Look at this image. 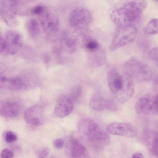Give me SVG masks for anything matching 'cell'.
<instances>
[{"label":"cell","instance_id":"27","mask_svg":"<svg viewBox=\"0 0 158 158\" xmlns=\"http://www.w3.org/2000/svg\"><path fill=\"white\" fill-rule=\"evenodd\" d=\"M14 156L13 152L7 148L3 149L0 153V158H13Z\"/></svg>","mask_w":158,"mask_h":158},{"label":"cell","instance_id":"8","mask_svg":"<svg viewBox=\"0 0 158 158\" xmlns=\"http://www.w3.org/2000/svg\"><path fill=\"white\" fill-rule=\"evenodd\" d=\"M39 18L41 25L46 35L50 37L55 36L59 29V20L56 14L45 9Z\"/></svg>","mask_w":158,"mask_h":158},{"label":"cell","instance_id":"26","mask_svg":"<svg viewBox=\"0 0 158 158\" xmlns=\"http://www.w3.org/2000/svg\"><path fill=\"white\" fill-rule=\"evenodd\" d=\"M45 9L43 5L40 4L37 5L31 9V12L33 14L39 16L44 12Z\"/></svg>","mask_w":158,"mask_h":158},{"label":"cell","instance_id":"18","mask_svg":"<svg viewBox=\"0 0 158 158\" xmlns=\"http://www.w3.org/2000/svg\"><path fill=\"white\" fill-rule=\"evenodd\" d=\"M108 85L111 91L116 94L120 88L123 81L122 75L115 68L110 69L108 73Z\"/></svg>","mask_w":158,"mask_h":158},{"label":"cell","instance_id":"21","mask_svg":"<svg viewBox=\"0 0 158 158\" xmlns=\"http://www.w3.org/2000/svg\"><path fill=\"white\" fill-rule=\"evenodd\" d=\"M26 27L29 35L32 38H36L39 35L40 32L39 25L35 19H29L26 22Z\"/></svg>","mask_w":158,"mask_h":158},{"label":"cell","instance_id":"23","mask_svg":"<svg viewBox=\"0 0 158 158\" xmlns=\"http://www.w3.org/2000/svg\"><path fill=\"white\" fill-rule=\"evenodd\" d=\"M82 92V87L80 85L74 86L70 92V98L72 101L77 102L81 97Z\"/></svg>","mask_w":158,"mask_h":158},{"label":"cell","instance_id":"1","mask_svg":"<svg viewBox=\"0 0 158 158\" xmlns=\"http://www.w3.org/2000/svg\"><path fill=\"white\" fill-rule=\"evenodd\" d=\"M147 5L146 2L143 0L120 2L111 12V19L118 27L133 25L139 19Z\"/></svg>","mask_w":158,"mask_h":158},{"label":"cell","instance_id":"6","mask_svg":"<svg viewBox=\"0 0 158 158\" xmlns=\"http://www.w3.org/2000/svg\"><path fill=\"white\" fill-rule=\"evenodd\" d=\"M18 1L13 0H1L0 3V15L9 26L12 27L18 23L17 17L19 7Z\"/></svg>","mask_w":158,"mask_h":158},{"label":"cell","instance_id":"35","mask_svg":"<svg viewBox=\"0 0 158 158\" xmlns=\"http://www.w3.org/2000/svg\"><path fill=\"white\" fill-rule=\"evenodd\" d=\"M50 158H60L59 157H58V156H52Z\"/></svg>","mask_w":158,"mask_h":158},{"label":"cell","instance_id":"3","mask_svg":"<svg viewBox=\"0 0 158 158\" xmlns=\"http://www.w3.org/2000/svg\"><path fill=\"white\" fill-rule=\"evenodd\" d=\"M125 73L138 81L146 82L150 80L152 73L148 65L139 60L132 57L124 64Z\"/></svg>","mask_w":158,"mask_h":158},{"label":"cell","instance_id":"13","mask_svg":"<svg viewBox=\"0 0 158 158\" xmlns=\"http://www.w3.org/2000/svg\"><path fill=\"white\" fill-rule=\"evenodd\" d=\"M24 119L29 124L38 126L42 125L44 121V109L39 104H35L28 108L24 114Z\"/></svg>","mask_w":158,"mask_h":158},{"label":"cell","instance_id":"12","mask_svg":"<svg viewBox=\"0 0 158 158\" xmlns=\"http://www.w3.org/2000/svg\"><path fill=\"white\" fill-rule=\"evenodd\" d=\"M5 39L6 44V52L8 54L14 55L20 49L23 42L21 34L18 31L10 30L6 32Z\"/></svg>","mask_w":158,"mask_h":158},{"label":"cell","instance_id":"9","mask_svg":"<svg viewBox=\"0 0 158 158\" xmlns=\"http://www.w3.org/2000/svg\"><path fill=\"white\" fill-rule=\"evenodd\" d=\"M106 130L111 134L127 138L135 137L138 133V129L135 126L123 122L111 123L107 126Z\"/></svg>","mask_w":158,"mask_h":158},{"label":"cell","instance_id":"4","mask_svg":"<svg viewBox=\"0 0 158 158\" xmlns=\"http://www.w3.org/2000/svg\"><path fill=\"white\" fill-rule=\"evenodd\" d=\"M137 30L133 25L118 27L109 47L113 52L132 42L136 37Z\"/></svg>","mask_w":158,"mask_h":158},{"label":"cell","instance_id":"7","mask_svg":"<svg viewBox=\"0 0 158 158\" xmlns=\"http://www.w3.org/2000/svg\"><path fill=\"white\" fill-rule=\"evenodd\" d=\"M135 108L142 114L158 115V94L143 96L137 101Z\"/></svg>","mask_w":158,"mask_h":158},{"label":"cell","instance_id":"10","mask_svg":"<svg viewBox=\"0 0 158 158\" xmlns=\"http://www.w3.org/2000/svg\"><path fill=\"white\" fill-rule=\"evenodd\" d=\"M65 152L68 158H90L85 146L73 137L70 138L67 142Z\"/></svg>","mask_w":158,"mask_h":158},{"label":"cell","instance_id":"31","mask_svg":"<svg viewBox=\"0 0 158 158\" xmlns=\"http://www.w3.org/2000/svg\"><path fill=\"white\" fill-rule=\"evenodd\" d=\"M149 56L151 59L158 61V47L153 48L150 51Z\"/></svg>","mask_w":158,"mask_h":158},{"label":"cell","instance_id":"20","mask_svg":"<svg viewBox=\"0 0 158 158\" xmlns=\"http://www.w3.org/2000/svg\"><path fill=\"white\" fill-rule=\"evenodd\" d=\"M106 100L102 93L97 92L90 98L89 102V106L95 111L102 110L106 108Z\"/></svg>","mask_w":158,"mask_h":158},{"label":"cell","instance_id":"25","mask_svg":"<svg viewBox=\"0 0 158 158\" xmlns=\"http://www.w3.org/2000/svg\"><path fill=\"white\" fill-rule=\"evenodd\" d=\"M49 149L47 147H42L38 149L36 152L38 158H48Z\"/></svg>","mask_w":158,"mask_h":158},{"label":"cell","instance_id":"22","mask_svg":"<svg viewBox=\"0 0 158 158\" xmlns=\"http://www.w3.org/2000/svg\"><path fill=\"white\" fill-rule=\"evenodd\" d=\"M145 31L148 34H158V19H153L150 20L146 26Z\"/></svg>","mask_w":158,"mask_h":158},{"label":"cell","instance_id":"19","mask_svg":"<svg viewBox=\"0 0 158 158\" xmlns=\"http://www.w3.org/2000/svg\"><path fill=\"white\" fill-rule=\"evenodd\" d=\"M0 88L10 90H18L24 89L23 84L18 77L10 78L1 76Z\"/></svg>","mask_w":158,"mask_h":158},{"label":"cell","instance_id":"30","mask_svg":"<svg viewBox=\"0 0 158 158\" xmlns=\"http://www.w3.org/2000/svg\"><path fill=\"white\" fill-rule=\"evenodd\" d=\"M106 108L111 110L115 111L117 109V107L114 102L112 99L106 100Z\"/></svg>","mask_w":158,"mask_h":158},{"label":"cell","instance_id":"24","mask_svg":"<svg viewBox=\"0 0 158 158\" xmlns=\"http://www.w3.org/2000/svg\"><path fill=\"white\" fill-rule=\"evenodd\" d=\"M3 138L6 142L11 143L17 140V137L15 132L10 130H7L3 133Z\"/></svg>","mask_w":158,"mask_h":158},{"label":"cell","instance_id":"33","mask_svg":"<svg viewBox=\"0 0 158 158\" xmlns=\"http://www.w3.org/2000/svg\"><path fill=\"white\" fill-rule=\"evenodd\" d=\"M0 74L5 72L6 69V65L3 63L1 62L0 64Z\"/></svg>","mask_w":158,"mask_h":158},{"label":"cell","instance_id":"29","mask_svg":"<svg viewBox=\"0 0 158 158\" xmlns=\"http://www.w3.org/2000/svg\"><path fill=\"white\" fill-rule=\"evenodd\" d=\"M0 52L1 54L7 53L6 41L5 38L1 35L0 38Z\"/></svg>","mask_w":158,"mask_h":158},{"label":"cell","instance_id":"15","mask_svg":"<svg viewBox=\"0 0 158 158\" xmlns=\"http://www.w3.org/2000/svg\"><path fill=\"white\" fill-rule=\"evenodd\" d=\"M20 106L16 102L6 100L0 102V114L6 118H14L17 116L20 111Z\"/></svg>","mask_w":158,"mask_h":158},{"label":"cell","instance_id":"28","mask_svg":"<svg viewBox=\"0 0 158 158\" xmlns=\"http://www.w3.org/2000/svg\"><path fill=\"white\" fill-rule=\"evenodd\" d=\"M152 149L154 154L158 157V136H156L153 139Z\"/></svg>","mask_w":158,"mask_h":158},{"label":"cell","instance_id":"5","mask_svg":"<svg viewBox=\"0 0 158 158\" xmlns=\"http://www.w3.org/2000/svg\"><path fill=\"white\" fill-rule=\"evenodd\" d=\"M92 16L90 12L87 9L78 7L70 12L69 21L71 26L77 31H85L91 23Z\"/></svg>","mask_w":158,"mask_h":158},{"label":"cell","instance_id":"14","mask_svg":"<svg viewBox=\"0 0 158 158\" xmlns=\"http://www.w3.org/2000/svg\"><path fill=\"white\" fill-rule=\"evenodd\" d=\"M73 108L72 100L65 95H62L58 98L54 110V113L57 117L63 118L69 115Z\"/></svg>","mask_w":158,"mask_h":158},{"label":"cell","instance_id":"11","mask_svg":"<svg viewBox=\"0 0 158 158\" xmlns=\"http://www.w3.org/2000/svg\"><path fill=\"white\" fill-rule=\"evenodd\" d=\"M123 81L121 86L116 93L119 102L124 103L130 100L133 95L134 86L131 77L126 73L122 74Z\"/></svg>","mask_w":158,"mask_h":158},{"label":"cell","instance_id":"32","mask_svg":"<svg viewBox=\"0 0 158 158\" xmlns=\"http://www.w3.org/2000/svg\"><path fill=\"white\" fill-rule=\"evenodd\" d=\"M53 145L56 149H61L64 145V140L60 138L56 139L53 141Z\"/></svg>","mask_w":158,"mask_h":158},{"label":"cell","instance_id":"16","mask_svg":"<svg viewBox=\"0 0 158 158\" xmlns=\"http://www.w3.org/2000/svg\"><path fill=\"white\" fill-rule=\"evenodd\" d=\"M89 64L93 67H98L104 64L107 60L104 50L100 46L97 50L88 52L87 56Z\"/></svg>","mask_w":158,"mask_h":158},{"label":"cell","instance_id":"34","mask_svg":"<svg viewBox=\"0 0 158 158\" xmlns=\"http://www.w3.org/2000/svg\"><path fill=\"white\" fill-rule=\"evenodd\" d=\"M131 158H144V157L142 154L137 153L134 154Z\"/></svg>","mask_w":158,"mask_h":158},{"label":"cell","instance_id":"2","mask_svg":"<svg viewBox=\"0 0 158 158\" xmlns=\"http://www.w3.org/2000/svg\"><path fill=\"white\" fill-rule=\"evenodd\" d=\"M77 128L81 135L95 146L102 147L109 142L108 135L91 119L85 118L80 120L78 123Z\"/></svg>","mask_w":158,"mask_h":158},{"label":"cell","instance_id":"17","mask_svg":"<svg viewBox=\"0 0 158 158\" xmlns=\"http://www.w3.org/2000/svg\"><path fill=\"white\" fill-rule=\"evenodd\" d=\"M73 33L69 31L64 33L61 39L63 47L69 53H72L76 51L78 43V37Z\"/></svg>","mask_w":158,"mask_h":158}]
</instances>
